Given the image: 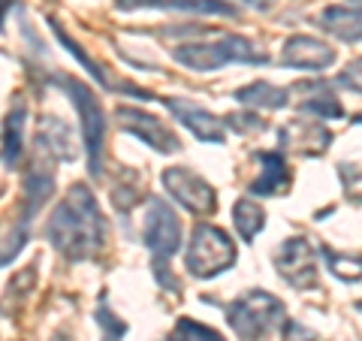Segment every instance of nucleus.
Returning <instances> with one entry per match:
<instances>
[{"label": "nucleus", "mask_w": 362, "mask_h": 341, "mask_svg": "<svg viewBox=\"0 0 362 341\" xmlns=\"http://www.w3.org/2000/svg\"><path fill=\"white\" fill-rule=\"evenodd\" d=\"M49 242L66 260H90L106 245V221L97 197L85 185H73L49 221Z\"/></svg>", "instance_id": "1"}, {"label": "nucleus", "mask_w": 362, "mask_h": 341, "mask_svg": "<svg viewBox=\"0 0 362 341\" xmlns=\"http://www.w3.org/2000/svg\"><path fill=\"white\" fill-rule=\"evenodd\" d=\"M173 58L197 73L218 70L223 64H266V54L245 37H221L218 42H187L178 45Z\"/></svg>", "instance_id": "2"}, {"label": "nucleus", "mask_w": 362, "mask_h": 341, "mask_svg": "<svg viewBox=\"0 0 362 341\" xmlns=\"http://www.w3.org/2000/svg\"><path fill=\"white\" fill-rule=\"evenodd\" d=\"M226 323L233 326L239 341H263L269 333H275L284 323V305L266 290H254L230 305Z\"/></svg>", "instance_id": "3"}, {"label": "nucleus", "mask_w": 362, "mask_h": 341, "mask_svg": "<svg viewBox=\"0 0 362 341\" xmlns=\"http://www.w3.org/2000/svg\"><path fill=\"white\" fill-rule=\"evenodd\" d=\"M54 85L64 88L70 94L73 106L78 109V118H82V136H85V149H88V161H90V175L103 173V142H106V112L100 106V100L94 97L85 82H78L73 76H58Z\"/></svg>", "instance_id": "4"}, {"label": "nucleus", "mask_w": 362, "mask_h": 341, "mask_svg": "<svg viewBox=\"0 0 362 341\" xmlns=\"http://www.w3.org/2000/svg\"><path fill=\"white\" fill-rule=\"evenodd\" d=\"M233 263H235V245L230 233H223L221 226H211V224H199L185 254V266L190 275L214 278L223 269H230Z\"/></svg>", "instance_id": "5"}, {"label": "nucleus", "mask_w": 362, "mask_h": 341, "mask_svg": "<svg viewBox=\"0 0 362 341\" xmlns=\"http://www.w3.org/2000/svg\"><path fill=\"white\" fill-rule=\"evenodd\" d=\"M145 245L154 254V275L163 287H173L166 275V263L178 248H181V224L178 214L166 206L163 200H148V212H145V230H142Z\"/></svg>", "instance_id": "6"}, {"label": "nucleus", "mask_w": 362, "mask_h": 341, "mask_svg": "<svg viewBox=\"0 0 362 341\" xmlns=\"http://www.w3.org/2000/svg\"><path fill=\"white\" fill-rule=\"evenodd\" d=\"M163 187L169 190L181 209L194 212V214H211L218 209V197H214V187L209 181H202L197 173L181 166H169L163 169Z\"/></svg>", "instance_id": "7"}, {"label": "nucleus", "mask_w": 362, "mask_h": 341, "mask_svg": "<svg viewBox=\"0 0 362 341\" xmlns=\"http://www.w3.org/2000/svg\"><path fill=\"white\" fill-rule=\"evenodd\" d=\"M275 269L290 287L308 290L317 284V263H314V248L308 245V238L293 236L275 254Z\"/></svg>", "instance_id": "8"}, {"label": "nucleus", "mask_w": 362, "mask_h": 341, "mask_svg": "<svg viewBox=\"0 0 362 341\" xmlns=\"http://www.w3.org/2000/svg\"><path fill=\"white\" fill-rule=\"evenodd\" d=\"M115 118H118V124H121L124 130L133 133L136 139H142L145 145H151L154 151L175 154L181 149L178 136L169 130L157 115H151V112H142V109H133V106H118L115 109Z\"/></svg>", "instance_id": "9"}, {"label": "nucleus", "mask_w": 362, "mask_h": 341, "mask_svg": "<svg viewBox=\"0 0 362 341\" xmlns=\"http://www.w3.org/2000/svg\"><path fill=\"white\" fill-rule=\"evenodd\" d=\"M163 106L173 112V115L185 124V127L197 136L199 142H211V145H221L223 142V127L221 118H214L211 112H206L202 106L190 103V100H175V97H163Z\"/></svg>", "instance_id": "10"}, {"label": "nucleus", "mask_w": 362, "mask_h": 341, "mask_svg": "<svg viewBox=\"0 0 362 341\" xmlns=\"http://www.w3.org/2000/svg\"><path fill=\"white\" fill-rule=\"evenodd\" d=\"M284 67H296V70H326L335 64L332 45H326L323 40L314 37H290L284 42V54H281Z\"/></svg>", "instance_id": "11"}, {"label": "nucleus", "mask_w": 362, "mask_h": 341, "mask_svg": "<svg viewBox=\"0 0 362 341\" xmlns=\"http://www.w3.org/2000/svg\"><path fill=\"white\" fill-rule=\"evenodd\" d=\"M278 142L284 145L287 151H299V154H323L326 145L332 142V133L323 127V124H308V121H287L284 127L278 130Z\"/></svg>", "instance_id": "12"}, {"label": "nucleus", "mask_w": 362, "mask_h": 341, "mask_svg": "<svg viewBox=\"0 0 362 341\" xmlns=\"http://www.w3.org/2000/svg\"><path fill=\"white\" fill-rule=\"evenodd\" d=\"M257 161L263 163V173L251 181L254 197H275V193L290 190V169H287L284 157H281L278 151H259Z\"/></svg>", "instance_id": "13"}, {"label": "nucleus", "mask_w": 362, "mask_h": 341, "mask_svg": "<svg viewBox=\"0 0 362 341\" xmlns=\"http://www.w3.org/2000/svg\"><path fill=\"white\" fill-rule=\"evenodd\" d=\"M296 91H299V94H305L299 100V109L308 112V115L329 118V121L344 115L341 103H338V97L332 94L329 88H326V82H302V85H296Z\"/></svg>", "instance_id": "14"}, {"label": "nucleus", "mask_w": 362, "mask_h": 341, "mask_svg": "<svg viewBox=\"0 0 362 341\" xmlns=\"http://www.w3.org/2000/svg\"><path fill=\"white\" fill-rule=\"evenodd\" d=\"M320 25L332 33V37L344 42H359L362 40V9L354 6H329L320 13Z\"/></svg>", "instance_id": "15"}, {"label": "nucleus", "mask_w": 362, "mask_h": 341, "mask_svg": "<svg viewBox=\"0 0 362 341\" xmlns=\"http://www.w3.org/2000/svg\"><path fill=\"white\" fill-rule=\"evenodd\" d=\"M37 139H40L54 157H61V161H73V157H76L73 133H70V127H66L61 118H52V115H49V118H42Z\"/></svg>", "instance_id": "16"}, {"label": "nucleus", "mask_w": 362, "mask_h": 341, "mask_svg": "<svg viewBox=\"0 0 362 341\" xmlns=\"http://www.w3.org/2000/svg\"><path fill=\"white\" fill-rule=\"evenodd\" d=\"M239 103L245 106H257V109H284L287 106V91L284 88H275L269 82H254V85H245L233 94Z\"/></svg>", "instance_id": "17"}, {"label": "nucleus", "mask_w": 362, "mask_h": 341, "mask_svg": "<svg viewBox=\"0 0 362 341\" xmlns=\"http://www.w3.org/2000/svg\"><path fill=\"white\" fill-rule=\"evenodd\" d=\"M233 224H235V230H239V236L245 238V242H254L266 226V212L254 200H239L233 206Z\"/></svg>", "instance_id": "18"}, {"label": "nucleus", "mask_w": 362, "mask_h": 341, "mask_svg": "<svg viewBox=\"0 0 362 341\" xmlns=\"http://www.w3.org/2000/svg\"><path fill=\"white\" fill-rule=\"evenodd\" d=\"M52 190H54V178L49 173H42V169L28 173V178H25V214H21V218L30 221L33 214L45 206V200L52 197Z\"/></svg>", "instance_id": "19"}, {"label": "nucleus", "mask_w": 362, "mask_h": 341, "mask_svg": "<svg viewBox=\"0 0 362 341\" xmlns=\"http://www.w3.org/2000/svg\"><path fill=\"white\" fill-rule=\"evenodd\" d=\"M21 130H25V106L16 103V109L6 115L4 127V166L13 169L21 157Z\"/></svg>", "instance_id": "20"}, {"label": "nucleus", "mask_w": 362, "mask_h": 341, "mask_svg": "<svg viewBox=\"0 0 362 341\" xmlns=\"http://www.w3.org/2000/svg\"><path fill=\"white\" fill-rule=\"evenodd\" d=\"M49 25H52V30H54V37H58V40H61V42L66 45V49H70V54H73V58H76L78 64H82V67H88V73L94 76V79H97V82L103 85V88H112L109 76H106L103 70H100V67H97L94 61H90V54H88V52L82 49V45H78V42H76V40H73L70 33H66V30H64V28H61V25H58V21H54V18H49Z\"/></svg>", "instance_id": "21"}, {"label": "nucleus", "mask_w": 362, "mask_h": 341, "mask_svg": "<svg viewBox=\"0 0 362 341\" xmlns=\"http://www.w3.org/2000/svg\"><path fill=\"white\" fill-rule=\"evenodd\" d=\"M320 254L326 260V269L341 281H362V260L359 257H347V254H335L332 248H320Z\"/></svg>", "instance_id": "22"}, {"label": "nucleus", "mask_w": 362, "mask_h": 341, "mask_svg": "<svg viewBox=\"0 0 362 341\" xmlns=\"http://www.w3.org/2000/svg\"><path fill=\"white\" fill-rule=\"evenodd\" d=\"M169 9H178V13H202V16H230L235 18V6L221 4V0H173L166 4Z\"/></svg>", "instance_id": "23"}, {"label": "nucleus", "mask_w": 362, "mask_h": 341, "mask_svg": "<svg viewBox=\"0 0 362 341\" xmlns=\"http://www.w3.org/2000/svg\"><path fill=\"white\" fill-rule=\"evenodd\" d=\"M97 323L103 326V341H121L124 335H127V329H130L124 320H118L115 311L106 305V299L97 305Z\"/></svg>", "instance_id": "24"}, {"label": "nucleus", "mask_w": 362, "mask_h": 341, "mask_svg": "<svg viewBox=\"0 0 362 341\" xmlns=\"http://www.w3.org/2000/svg\"><path fill=\"white\" fill-rule=\"evenodd\" d=\"M178 341H223L214 329L202 326L197 320H190V317H181V320L175 323V333H173Z\"/></svg>", "instance_id": "25"}, {"label": "nucleus", "mask_w": 362, "mask_h": 341, "mask_svg": "<svg viewBox=\"0 0 362 341\" xmlns=\"http://www.w3.org/2000/svg\"><path fill=\"white\" fill-rule=\"evenodd\" d=\"M223 124L230 130H235V133H263L266 130V121L259 118V115H254V112H233V115H226L223 118Z\"/></svg>", "instance_id": "26"}, {"label": "nucleus", "mask_w": 362, "mask_h": 341, "mask_svg": "<svg viewBox=\"0 0 362 341\" xmlns=\"http://www.w3.org/2000/svg\"><path fill=\"white\" fill-rule=\"evenodd\" d=\"M338 169H341V181H344L347 197L362 202V169H356V166H338Z\"/></svg>", "instance_id": "27"}, {"label": "nucleus", "mask_w": 362, "mask_h": 341, "mask_svg": "<svg viewBox=\"0 0 362 341\" xmlns=\"http://www.w3.org/2000/svg\"><path fill=\"white\" fill-rule=\"evenodd\" d=\"M338 85L341 88H350V91H356V94H362V58L356 61H350L341 76H338Z\"/></svg>", "instance_id": "28"}, {"label": "nucleus", "mask_w": 362, "mask_h": 341, "mask_svg": "<svg viewBox=\"0 0 362 341\" xmlns=\"http://www.w3.org/2000/svg\"><path fill=\"white\" fill-rule=\"evenodd\" d=\"M284 341H320L308 326H302L299 320H287L284 323Z\"/></svg>", "instance_id": "29"}, {"label": "nucleus", "mask_w": 362, "mask_h": 341, "mask_svg": "<svg viewBox=\"0 0 362 341\" xmlns=\"http://www.w3.org/2000/svg\"><path fill=\"white\" fill-rule=\"evenodd\" d=\"M142 6H163L160 0H115V9H142Z\"/></svg>", "instance_id": "30"}, {"label": "nucleus", "mask_w": 362, "mask_h": 341, "mask_svg": "<svg viewBox=\"0 0 362 341\" xmlns=\"http://www.w3.org/2000/svg\"><path fill=\"white\" fill-rule=\"evenodd\" d=\"M247 6H257V9H269L272 6V0H245Z\"/></svg>", "instance_id": "31"}, {"label": "nucleus", "mask_w": 362, "mask_h": 341, "mask_svg": "<svg viewBox=\"0 0 362 341\" xmlns=\"http://www.w3.org/2000/svg\"><path fill=\"white\" fill-rule=\"evenodd\" d=\"M347 4L354 6V9H362V0H347Z\"/></svg>", "instance_id": "32"}, {"label": "nucleus", "mask_w": 362, "mask_h": 341, "mask_svg": "<svg viewBox=\"0 0 362 341\" xmlns=\"http://www.w3.org/2000/svg\"><path fill=\"white\" fill-rule=\"evenodd\" d=\"M54 341H70V338H66V335H54Z\"/></svg>", "instance_id": "33"}, {"label": "nucleus", "mask_w": 362, "mask_h": 341, "mask_svg": "<svg viewBox=\"0 0 362 341\" xmlns=\"http://www.w3.org/2000/svg\"><path fill=\"white\" fill-rule=\"evenodd\" d=\"M166 341H178V338H175V335H173V338H166Z\"/></svg>", "instance_id": "34"}, {"label": "nucleus", "mask_w": 362, "mask_h": 341, "mask_svg": "<svg viewBox=\"0 0 362 341\" xmlns=\"http://www.w3.org/2000/svg\"><path fill=\"white\" fill-rule=\"evenodd\" d=\"M359 311H362V302H359Z\"/></svg>", "instance_id": "35"}]
</instances>
